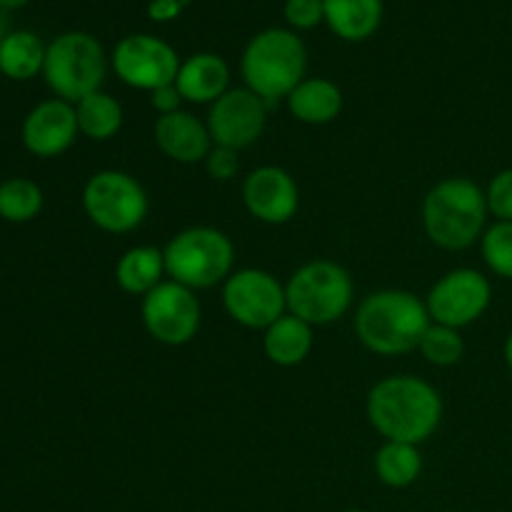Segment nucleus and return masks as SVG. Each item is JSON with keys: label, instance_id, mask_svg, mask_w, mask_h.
Returning <instances> with one entry per match:
<instances>
[{"label": "nucleus", "instance_id": "nucleus-1", "mask_svg": "<svg viewBox=\"0 0 512 512\" xmlns=\"http://www.w3.org/2000/svg\"><path fill=\"white\" fill-rule=\"evenodd\" d=\"M368 420L385 443L420 445L443 420V398L415 375H390L373 385L368 395Z\"/></svg>", "mask_w": 512, "mask_h": 512}, {"label": "nucleus", "instance_id": "nucleus-2", "mask_svg": "<svg viewBox=\"0 0 512 512\" xmlns=\"http://www.w3.org/2000/svg\"><path fill=\"white\" fill-rule=\"evenodd\" d=\"M430 325L428 305L408 290L365 295L355 313V335L370 353L378 355L413 353Z\"/></svg>", "mask_w": 512, "mask_h": 512}, {"label": "nucleus", "instance_id": "nucleus-3", "mask_svg": "<svg viewBox=\"0 0 512 512\" xmlns=\"http://www.w3.org/2000/svg\"><path fill=\"white\" fill-rule=\"evenodd\" d=\"M485 190L470 178H445L423 200L428 238L443 250H465L478 243L488 223Z\"/></svg>", "mask_w": 512, "mask_h": 512}, {"label": "nucleus", "instance_id": "nucleus-4", "mask_svg": "<svg viewBox=\"0 0 512 512\" xmlns=\"http://www.w3.org/2000/svg\"><path fill=\"white\" fill-rule=\"evenodd\" d=\"M240 70H243L245 88L253 90L268 105H273L288 98L305 80L308 50L293 30H260L245 45Z\"/></svg>", "mask_w": 512, "mask_h": 512}, {"label": "nucleus", "instance_id": "nucleus-5", "mask_svg": "<svg viewBox=\"0 0 512 512\" xmlns=\"http://www.w3.org/2000/svg\"><path fill=\"white\" fill-rule=\"evenodd\" d=\"M165 273L190 290H208L233 275L235 248L218 228L195 225L180 230L163 248Z\"/></svg>", "mask_w": 512, "mask_h": 512}, {"label": "nucleus", "instance_id": "nucleus-6", "mask_svg": "<svg viewBox=\"0 0 512 512\" xmlns=\"http://www.w3.org/2000/svg\"><path fill=\"white\" fill-rule=\"evenodd\" d=\"M108 75V58L95 35L83 30H68L48 43L43 78L55 98L80 103L98 93Z\"/></svg>", "mask_w": 512, "mask_h": 512}, {"label": "nucleus", "instance_id": "nucleus-7", "mask_svg": "<svg viewBox=\"0 0 512 512\" xmlns=\"http://www.w3.org/2000/svg\"><path fill=\"white\" fill-rule=\"evenodd\" d=\"M353 278L333 260H313L290 275L285 285L288 313L308 325H330L353 305Z\"/></svg>", "mask_w": 512, "mask_h": 512}, {"label": "nucleus", "instance_id": "nucleus-8", "mask_svg": "<svg viewBox=\"0 0 512 512\" xmlns=\"http://www.w3.org/2000/svg\"><path fill=\"white\" fill-rule=\"evenodd\" d=\"M83 210L95 228L123 235L143 225L150 200L143 185L123 170H100L83 188Z\"/></svg>", "mask_w": 512, "mask_h": 512}, {"label": "nucleus", "instance_id": "nucleus-9", "mask_svg": "<svg viewBox=\"0 0 512 512\" xmlns=\"http://www.w3.org/2000/svg\"><path fill=\"white\" fill-rule=\"evenodd\" d=\"M223 305L230 318L250 330H265L288 313L285 285L260 268L233 270L223 283Z\"/></svg>", "mask_w": 512, "mask_h": 512}, {"label": "nucleus", "instance_id": "nucleus-10", "mask_svg": "<svg viewBox=\"0 0 512 512\" xmlns=\"http://www.w3.org/2000/svg\"><path fill=\"white\" fill-rule=\"evenodd\" d=\"M140 315H143V325L150 338L170 348H180L198 335L203 308L195 298V290L175 280H163L143 298Z\"/></svg>", "mask_w": 512, "mask_h": 512}, {"label": "nucleus", "instance_id": "nucleus-11", "mask_svg": "<svg viewBox=\"0 0 512 512\" xmlns=\"http://www.w3.org/2000/svg\"><path fill=\"white\" fill-rule=\"evenodd\" d=\"M115 75L135 90H153L175 83L180 70V58L170 43L158 35L133 33L125 35L110 58Z\"/></svg>", "mask_w": 512, "mask_h": 512}, {"label": "nucleus", "instance_id": "nucleus-12", "mask_svg": "<svg viewBox=\"0 0 512 512\" xmlns=\"http://www.w3.org/2000/svg\"><path fill=\"white\" fill-rule=\"evenodd\" d=\"M490 298H493V290L483 273L473 268H458L450 270L430 288L425 305L433 323L463 330L483 318Z\"/></svg>", "mask_w": 512, "mask_h": 512}, {"label": "nucleus", "instance_id": "nucleus-13", "mask_svg": "<svg viewBox=\"0 0 512 512\" xmlns=\"http://www.w3.org/2000/svg\"><path fill=\"white\" fill-rule=\"evenodd\" d=\"M208 130L213 145L243 150L258 143L268 123V103L248 88H230L220 95L208 113Z\"/></svg>", "mask_w": 512, "mask_h": 512}, {"label": "nucleus", "instance_id": "nucleus-14", "mask_svg": "<svg viewBox=\"0 0 512 512\" xmlns=\"http://www.w3.org/2000/svg\"><path fill=\"white\" fill-rule=\"evenodd\" d=\"M78 135L75 105L60 98H48L35 105L20 125V140L35 158H58L73 148Z\"/></svg>", "mask_w": 512, "mask_h": 512}, {"label": "nucleus", "instance_id": "nucleus-15", "mask_svg": "<svg viewBox=\"0 0 512 512\" xmlns=\"http://www.w3.org/2000/svg\"><path fill=\"white\" fill-rule=\"evenodd\" d=\"M243 203L248 213L260 223L285 225L298 213V183L288 170L278 168V165H263L245 178Z\"/></svg>", "mask_w": 512, "mask_h": 512}, {"label": "nucleus", "instance_id": "nucleus-16", "mask_svg": "<svg viewBox=\"0 0 512 512\" xmlns=\"http://www.w3.org/2000/svg\"><path fill=\"white\" fill-rule=\"evenodd\" d=\"M153 135L155 145H158L170 160H175V163L180 165L200 163V160L208 158L210 148H213L208 123L195 118L188 110L160 115L158 123H155Z\"/></svg>", "mask_w": 512, "mask_h": 512}, {"label": "nucleus", "instance_id": "nucleus-17", "mask_svg": "<svg viewBox=\"0 0 512 512\" xmlns=\"http://www.w3.org/2000/svg\"><path fill=\"white\" fill-rule=\"evenodd\" d=\"M175 88L183 100L198 105H213L230 90V68L220 55L195 53L180 63Z\"/></svg>", "mask_w": 512, "mask_h": 512}, {"label": "nucleus", "instance_id": "nucleus-18", "mask_svg": "<svg viewBox=\"0 0 512 512\" xmlns=\"http://www.w3.org/2000/svg\"><path fill=\"white\" fill-rule=\"evenodd\" d=\"M285 100L290 115L305 125L333 123L343 110V90L328 78H305Z\"/></svg>", "mask_w": 512, "mask_h": 512}, {"label": "nucleus", "instance_id": "nucleus-19", "mask_svg": "<svg viewBox=\"0 0 512 512\" xmlns=\"http://www.w3.org/2000/svg\"><path fill=\"white\" fill-rule=\"evenodd\" d=\"M325 23L338 38L358 43L378 33L383 23V0H323Z\"/></svg>", "mask_w": 512, "mask_h": 512}, {"label": "nucleus", "instance_id": "nucleus-20", "mask_svg": "<svg viewBox=\"0 0 512 512\" xmlns=\"http://www.w3.org/2000/svg\"><path fill=\"white\" fill-rule=\"evenodd\" d=\"M263 333L265 355H268L270 363L280 365V368H295L313 350V325H308L305 320L295 318L290 313L275 320Z\"/></svg>", "mask_w": 512, "mask_h": 512}, {"label": "nucleus", "instance_id": "nucleus-21", "mask_svg": "<svg viewBox=\"0 0 512 512\" xmlns=\"http://www.w3.org/2000/svg\"><path fill=\"white\" fill-rule=\"evenodd\" d=\"M165 275H168L165 273V255L153 245H135V248L125 250L115 265V280H118L120 290H125L128 295H138V298H145L150 290L158 288Z\"/></svg>", "mask_w": 512, "mask_h": 512}, {"label": "nucleus", "instance_id": "nucleus-22", "mask_svg": "<svg viewBox=\"0 0 512 512\" xmlns=\"http://www.w3.org/2000/svg\"><path fill=\"white\" fill-rule=\"evenodd\" d=\"M45 53L48 45L33 30H10L0 40V73L15 83L43 75Z\"/></svg>", "mask_w": 512, "mask_h": 512}, {"label": "nucleus", "instance_id": "nucleus-23", "mask_svg": "<svg viewBox=\"0 0 512 512\" xmlns=\"http://www.w3.org/2000/svg\"><path fill=\"white\" fill-rule=\"evenodd\" d=\"M375 473L388 488H410L423 473V455L418 445L410 443H385L375 453Z\"/></svg>", "mask_w": 512, "mask_h": 512}, {"label": "nucleus", "instance_id": "nucleus-24", "mask_svg": "<svg viewBox=\"0 0 512 512\" xmlns=\"http://www.w3.org/2000/svg\"><path fill=\"white\" fill-rule=\"evenodd\" d=\"M75 115L80 135L90 140H110L123 128V105L103 90L75 103Z\"/></svg>", "mask_w": 512, "mask_h": 512}, {"label": "nucleus", "instance_id": "nucleus-25", "mask_svg": "<svg viewBox=\"0 0 512 512\" xmlns=\"http://www.w3.org/2000/svg\"><path fill=\"white\" fill-rule=\"evenodd\" d=\"M45 195L35 180L8 178L0 183V218L8 223H30L43 210Z\"/></svg>", "mask_w": 512, "mask_h": 512}, {"label": "nucleus", "instance_id": "nucleus-26", "mask_svg": "<svg viewBox=\"0 0 512 512\" xmlns=\"http://www.w3.org/2000/svg\"><path fill=\"white\" fill-rule=\"evenodd\" d=\"M420 353L428 360L430 365H438V368H450V365L460 363L465 353V343L460 338V330L448 328V325L433 323L428 328V333L420 340Z\"/></svg>", "mask_w": 512, "mask_h": 512}, {"label": "nucleus", "instance_id": "nucleus-27", "mask_svg": "<svg viewBox=\"0 0 512 512\" xmlns=\"http://www.w3.org/2000/svg\"><path fill=\"white\" fill-rule=\"evenodd\" d=\"M480 248L488 268L500 278L512 280V223L498 220L490 225L480 238Z\"/></svg>", "mask_w": 512, "mask_h": 512}, {"label": "nucleus", "instance_id": "nucleus-28", "mask_svg": "<svg viewBox=\"0 0 512 512\" xmlns=\"http://www.w3.org/2000/svg\"><path fill=\"white\" fill-rule=\"evenodd\" d=\"M485 198H488V210L495 218L503 220V223H512V168L503 170L490 180Z\"/></svg>", "mask_w": 512, "mask_h": 512}, {"label": "nucleus", "instance_id": "nucleus-29", "mask_svg": "<svg viewBox=\"0 0 512 512\" xmlns=\"http://www.w3.org/2000/svg\"><path fill=\"white\" fill-rule=\"evenodd\" d=\"M285 20L298 30H310L325 20L323 0H285Z\"/></svg>", "mask_w": 512, "mask_h": 512}, {"label": "nucleus", "instance_id": "nucleus-30", "mask_svg": "<svg viewBox=\"0 0 512 512\" xmlns=\"http://www.w3.org/2000/svg\"><path fill=\"white\" fill-rule=\"evenodd\" d=\"M205 170L213 180L218 183H228L238 175L240 170V158H238V150L233 148H223V145H213L205 158Z\"/></svg>", "mask_w": 512, "mask_h": 512}, {"label": "nucleus", "instance_id": "nucleus-31", "mask_svg": "<svg viewBox=\"0 0 512 512\" xmlns=\"http://www.w3.org/2000/svg\"><path fill=\"white\" fill-rule=\"evenodd\" d=\"M180 103H183V95H180V90L175 88V83L170 85H163V88L153 90L150 93V105H153V110L160 115H170V113H178Z\"/></svg>", "mask_w": 512, "mask_h": 512}, {"label": "nucleus", "instance_id": "nucleus-32", "mask_svg": "<svg viewBox=\"0 0 512 512\" xmlns=\"http://www.w3.org/2000/svg\"><path fill=\"white\" fill-rule=\"evenodd\" d=\"M188 3L190 0H150L148 13L150 18L158 20V23H168V20L178 18Z\"/></svg>", "mask_w": 512, "mask_h": 512}, {"label": "nucleus", "instance_id": "nucleus-33", "mask_svg": "<svg viewBox=\"0 0 512 512\" xmlns=\"http://www.w3.org/2000/svg\"><path fill=\"white\" fill-rule=\"evenodd\" d=\"M10 33V13L0 5V40Z\"/></svg>", "mask_w": 512, "mask_h": 512}, {"label": "nucleus", "instance_id": "nucleus-34", "mask_svg": "<svg viewBox=\"0 0 512 512\" xmlns=\"http://www.w3.org/2000/svg\"><path fill=\"white\" fill-rule=\"evenodd\" d=\"M30 0H0V5H3L5 10H20V8H25V5H28Z\"/></svg>", "mask_w": 512, "mask_h": 512}, {"label": "nucleus", "instance_id": "nucleus-35", "mask_svg": "<svg viewBox=\"0 0 512 512\" xmlns=\"http://www.w3.org/2000/svg\"><path fill=\"white\" fill-rule=\"evenodd\" d=\"M505 363H508V368H510V373H512V333H510L508 343H505Z\"/></svg>", "mask_w": 512, "mask_h": 512}, {"label": "nucleus", "instance_id": "nucleus-36", "mask_svg": "<svg viewBox=\"0 0 512 512\" xmlns=\"http://www.w3.org/2000/svg\"><path fill=\"white\" fill-rule=\"evenodd\" d=\"M345 512H368V510H345Z\"/></svg>", "mask_w": 512, "mask_h": 512}]
</instances>
